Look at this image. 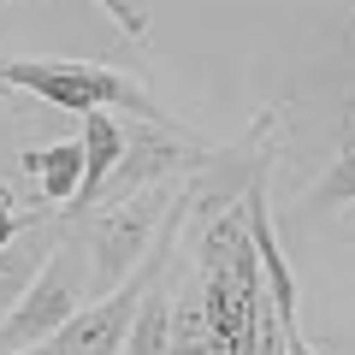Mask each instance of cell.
I'll return each mask as SVG.
<instances>
[{"instance_id":"6da1fadb","label":"cell","mask_w":355,"mask_h":355,"mask_svg":"<svg viewBox=\"0 0 355 355\" xmlns=\"http://www.w3.org/2000/svg\"><path fill=\"white\" fill-rule=\"evenodd\" d=\"M0 89L12 95H36L42 107L60 113H107L113 107L130 119H166V107L154 101V89L125 65H101V60H42V53H6L0 60Z\"/></svg>"},{"instance_id":"7a4b0ae2","label":"cell","mask_w":355,"mask_h":355,"mask_svg":"<svg viewBox=\"0 0 355 355\" xmlns=\"http://www.w3.org/2000/svg\"><path fill=\"white\" fill-rule=\"evenodd\" d=\"M178 190H184V184H172V190H137V196H125V202L89 207L83 219H65V225L77 231V243H83L89 296H95V302L113 296L130 272H142V261H148L154 243H160V225H166V214H172Z\"/></svg>"},{"instance_id":"3957f363","label":"cell","mask_w":355,"mask_h":355,"mask_svg":"<svg viewBox=\"0 0 355 355\" xmlns=\"http://www.w3.org/2000/svg\"><path fill=\"white\" fill-rule=\"evenodd\" d=\"M89 308V261L77 231L60 219V237H53L42 272L30 279V291L18 296V308L0 320V355H24L36 343H48L53 331H65L77 314Z\"/></svg>"},{"instance_id":"277c9868","label":"cell","mask_w":355,"mask_h":355,"mask_svg":"<svg viewBox=\"0 0 355 355\" xmlns=\"http://www.w3.org/2000/svg\"><path fill=\"white\" fill-rule=\"evenodd\" d=\"M119 130H125V154H119L113 178L101 184V202H125L137 190H172V184H184L207 160V142L190 125H178L172 113L166 119H130V125L119 119Z\"/></svg>"},{"instance_id":"5b68a950","label":"cell","mask_w":355,"mask_h":355,"mask_svg":"<svg viewBox=\"0 0 355 355\" xmlns=\"http://www.w3.org/2000/svg\"><path fill=\"white\" fill-rule=\"evenodd\" d=\"M77 148H83V190H77V202L65 207V219H83L89 207L101 202V184L113 178L119 154H125V130H119L113 113H83V137H77Z\"/></svg>"},{"instance_id":"8992f818","label":"cell","mask_w":355,"mask_h":355,"mask_svg":"<svg viewBox=\"0 0 355 355\" xmlns=\"http://www.w3.org/2000/svg\"><path fill=\"white\" fill-rule=\"evenodd\" d=\"M24 172L36 178V207L42 214H60L77 202L83 190V148L77 142H48V148H24Z\"/></svg>"},{"instance_id":"52a82bcc","label":"cell","mask_w":355,"mask_h":355,"mask_svg":"<svg viewBox=\"0 0 355 355\" xmlns=\"http://www.w3.org/2000/svg\"><path fill=\"white\" fill-rule=\"evenodd\" d=\"M53 237H60V214H42L18 243H6V249H0V320L18 308V296H24L30 279L42 272V261H48Z\"/></svg>"},{"instance_id":"ba28073f","label":"cell","mask_w":355,"mask_h":355,"mask_svg":"<svg viewBox=\"0 0 355 355\" xmlns=\"http://www.w3.org/2000/svg\"><path fill=\"white\" fill-rule=\"evenodd\" d=\"M349 207H355V137H343L338 154L326 160V172L314 178V190L302 196V225H331Z\"/></svg>"},{"instance_id":"9c48e42d","label":"cell","mask_w":355,"mask_h":355,"mask_svg":"<svg viewBox=\"0 0 355 355\" xmlns=\"http://www.w3.org/2000/svg\"><path fill=\"white\" fill-rule=\"evenodd\" d=\"M36 219H42V207H24V196H18L12 184H0V249H6V243H18Z\"/></svg>"},{"instance_id":"30bf717a","label":"cell","mask_w":355,"mask_h":355,"mask_svg":"<svg viewBox=\"0 0 355 355\" xmlns=\"http://www.w3.org/2000/svg\"><path fill=\"white\" fill-rule=\"evenodd\" d=\"M95 6H101L107 18H113L119 30H125V36H148V12H154V0H95Z\"/></svg>"},{"instance_id":"8fae6325","label":"cell","mask_w":355,"mask_h":355,"mask_svg":"<svg viewBox=\"0 0 355 355\" xmlns=\"http://www.w3.org/2000/svg\"><path fill=\"white\" fill-rule=\"evenodd\" d=\"M331 225H338V237H349V243H355V207H349V214H338Z\"/></svg>"},{"instance_id":"7c38bea8","label":"cell","mask_w":355,"mask_h":355,"mask_svg":"<svg viewBox=\"0 0 355 355\" xmlns=\"http://www.w3.org/2000/svg\"><path fill=\"white\" fill-rule=\"evenodd\" d=\"M343 137H355V113H349V125H343Z\"/></svg>"},{"instance_id":"4fadbf2b","label":"cell","mask_w":355,"mask_h":355,"mask_svg":"<svg viewBox=\"0 0 355 355\" xmlns=\"http://www.w3.org/2000/svg\"><path fill=\"white\" fill-rule=\"evenodd\" d=\"M0 6H12V0H0Z\"/></svg>"}]
</instances>
